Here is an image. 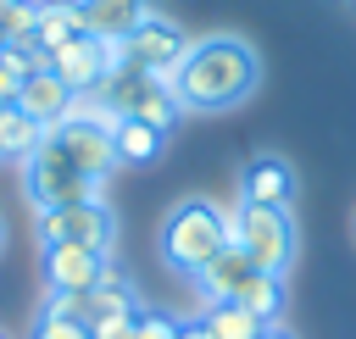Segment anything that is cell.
Here are the masks:
<instances>
[{"mask_svg":"<svg viewBox=\"0 0 356 339\" xmlns=\"http://www.w3.org/2000/svg\"><path fill=\"white\" fill-rule=\"evenodd\" d=\"M117 172L111 156V133L89 128V122H56L44 128L39 150L22 161V189L33 200V211H56V206H78V200H100L106 178Z\"/></svg>","mask_w":356,"mask_h":339,"instance_id":"obj_1","label":"cell"},{"mask_svg":"<svg viewBox=\"0 0 356 339\" xmlns=\"http://www.w3.org/2000/svg\"><path fill=\"white\" fill-rule=\"evenodd\" d=\"M256 83H261V56L239 33L189 39L184 61L172 67V94L184 111H234L256 94Z\"/></svg>","mask_w":356,"mask_h":339,"instance_id":"obj_2","label":"cell"},{"mask_svg":"<svg viewBox=\"0 0 356 339\" xmlns=\"http://www.w3.org/2000/svg\"><path fill=\"white\" fill-rule=\"evenodd\" d=\"M217 211H222V222H228V239L250 256L256 272L284 278V272L295 267L300 228H295V211H289V206H245V200H222Z\"/></svg>","mask_w":356,"mask_h":339,"instance_id":"obj_3","label":"cell"},{"mask_svg":"<svg viewBox=\"0 0 356 339\" xmlns=\"http://www.w3.org/2000/svg\"><path fill=\"white\" fill-rule=\"evenodd\" d=\"M228 222L217 211V200H178L167 217H161V261L178 272V278H195L206 261H217L228 250Z\"/></svg>","mask_w":356,"mask_h":339,"instance_id":"obj_4","label":"cell"},{"mask_svg":"<svg viewBox=\"0 0 356 339\" xmlns=\"http://www.w3.org/2000/svg\"><path fill=\"white\" fill-rule=\"evenodd\" d=\"M100 100H106L117 117H139V122H156V128H172L178 111H184L178 94H172V83L156 78V72H145V67L111 72V78L100 83Z\"/></svg>","mask_w":356,"mask_h":339,"instance_id":"obj_5","label":"cell"},{"mask_svg":"<svg viewBox=\"0 0 356 339\" xmlns=\"http://www.w3.org/2000/svg\"><path fill=\"white\" fill-rule=\"evenodd\" d=\"M39 245H83L111 256L117 250V211L106 200H78V206H56L39 217Z\"/></svg>","mask_w":356,"mask_h":339,"instance_id":"obj_6","label":"cell"},{"mask_svg":"<svg viewBox=\"0 0 356 339\" xmlns=\"http://www.w3.org/2000/svg\"><path fill=\"white\" fill-rule=\"evenodd\" d=\"M122 44H128V67H145V72H156V78H167V83H172V67H178L184 50H189L184 28H178L167 11H156L150 22H139Z\"/></svg>","mask_w":356,"mask_h":339,"instance_id":"obj_7","label":"cell"},{"mask_svg":"<svg viewBox=\"0 0 356 339\" xmlns=\"http://www.w3.org/2000/svg\"><path fill=\"white\" fill-rule=\"evenodd\" d=\"M50 72H56L72 94H100V83L111 78L106 50H100V39H89V33H72L67 44H56V50H50Z\"/></svg>","mask_w":356,"mask_h":339,"instance_id":"obj_8","label":"cell"},{"mask_svg":"<svg viewBox=\"0 0 356 339\" xmlns=\"http://www.w3.org/2000/svg\"><path fill=\"white\" fill-rule=\"evenodd\" d=\"M239 200L245 206H289L295 200V167L273 150H256L245 156L239 167Z\"/></svg>","mask_w":356,"mask_h":339,"instance_id":"obj_9","label":"cell"},{"mask_svg":"<svg viewBox=\"0 0 356 339\" xmlns=\"http://www.w3.org/2000/svg\"><path fill=\"white\" fill-rule=\"evenodd\" d=\"M111 272V256L83 250V245H44V289H95Z\"/></svg>","mask_w":356,"mask_h":339,"instance_id":"obj_10","label":"cell"},{"mask_svg":"<svg viewBox=\"0 0 356 339\" xmlns=\"http://www.w3.org/2000/svg\"><path fill=\"white\" fill-rule=\"evenodd\" d=\"M78 11H83L89 39H128L139 22L161 11V0H78Z\"/></svg>","mask_w":356,"mask_h":339,"instance_id":"obj_11","label":"cell"},{"mask_svg":"<svg viewBox=\"0 0 356 339\" xmlns=\"http://www.w3.org/2000/svg\"><path fill=\"white\" fill-rule=\"evenodd\" d=\"M11 106H22L39 128H56L61 117H67V106H72V89L50 72V67H39V72H28L22 78V89H17V100Z\"/></svg>","mask_w":356,"mask_h":339,"instance_id":"obj_12","label":"cell"},{"mask_svg":"<svg viewBox=\"0 0 356 339\" xmlns=\"http://www.w3.org/2000/svg\"><path fill=\"white\" fill-rule=\"evenodd\" d=\"M250 272H256V267H250V256H245L239 245H228V250H222L217 261H206L189 283H195V295H200L206 306H217V300H234V295L245 289V278H250Z\"/></svg>","mask_w":356,"mask_h":339,"instance_id":"obj_13","label":"cell"},{"mask_svg":"<svg viewBox=\"0 0 356 339\" xmlns=\"http://www.w3.org/2000/svg\"><path fill=\"white\" fill-rule=\"evenodd\" d=\"M161 144H167V128H156V122H139V117H117L111 122V156H117V167H150L161 156Z\"/></svg>","mask_w":356,"mask_h":339,"instance_id":"obj_14","label":"cell"},{"mask_svg":"<svg viewBox=\"0 0 356 339\" xmlns=\"http://www.w3.org/2000/svg\"><path fill=\"white\" fill-rule=\"evenodd\" d=\"M72 33H83L78 0H39V6H33V39H39V50H56V44H67Z\"/></svg>","mask_w":356,"mask_h":339,"instance_id":"obj_15","label":"cell"},{"mask_svg":"<svg viewBox=\"0 0 356 339\" xmlns=\"http://www.w3.org/2000/svg\"><path fill=\"white\" fill-rule=\"evenodd\" d=\"M39 139H44V128H39L22 106H0V156L28 161V156L39 150Z\"/></svg>","mask_w":356,"mask_h":339,"instance_id":"obj_16","label":"cell"},{"mask_svg":"<svg viewBox=\"0 0 356 339\" xmlns=\"http://www.w3.org/2000/svg\"><path fill=\"white\" fill-rule=\"evenodd\" d=\"M250 317H261V322H278V311H284V278H273V272H250L245 278V289L234 295Z\"/></svg>","mask_w":356,"mask_h":339,"instance_id":"obj_17","label":"cell"},{"mask_svg":"<svg viewBox=\"0 0 356 339\" xmlns=\"http://www.w3.org/2000/svg\"><path fill=\"white\" fill-rule=\"evenodd\" d=\"M200 322H206L217 339H256V333L267 328V322H261V317H250L239 300H217V306H206V311H200Z\"/></svg>","mask_w":356,"mask_h":339,"instance_id":"obj_18","label":"cell"},{"mask_svg":"<svg viewBox=\"0 0 356 339\" xmlns=\"http://www.w3.org/2000/svg\"><path fill=\"white\" fill-rule=\"evenodd\" d=\"M0 44H39L33 39V6L28 0H0Z\"/></svg>","mask_w":356,"mask_h":339,"instance_id":"obj_19","label":"cell"},{"mask_svg":"<svg viewBox=\"0 0 356 339\" xmlns=\"http://www.w3.org/2000/svg\"><path fill=\"white\" fill-rule=\"evenodd\" d=\"M134 339H178V317H167V311H156V306H139Z\"/></svg>","mask_w":356,"mask_h":339,"instance_id":"obj_20","label":"cell"},{"mask_svg":"<svg viewBox=\"0 0 356 339\" xmlns=\"http://www.w3.org/2000/svg\"><path fill=\"white\" fill-rule=\"evenodd\" d=\"M134 317H139V306L134 311H111V317H100L89 328V339H134Z\"/></svg>","mask_w":356,"mask_h":339,"instance_id":"obj_21","label":"cell"},{"mask_svg":"<svg viewBox=\"0 0 356 339\" xmlns=\"http://www.w3.org/2000/svg\"><path fill=\"white\" fill-rule=\"evenodd\" d=\"M33 339H89V328H78V322H67V317H50V311H39V328H33Z\"/></svg>","mask_w":356,"mask_h":339,"instance_id":"obj_22","label":"cell"},{"mask_svg":"<svg viewBox=\"0 0 356 339\" xmlns=\"http://www.w3.org/2000/svg\"><path fill=\"white\" fill-rule=\"evenodd\" d=\"M178 339H217V333H211V328L195 317V322H178Z\"/></svg>","mask_w":356,"mask_h":339,"instance_id":"obj_23","label":"cell"},{"mask_svg":"<svg viewBox=\"0 0 356 339\" xmlns=\"http://www.w3.org/2000/svg\"><path fill=\"white\" fill-rule=\"evenodd\" d=\"M256 339H295V333H289V328H278V322H267V328H261Z\"/></svg>","mask_w":356,"mask_h":339,"instance_id":"obj_24","label":"cell"},{"mask_svg":"<svg viewBox=\"0 0 356 339\" xmlns=\"http://www.w3.org/2000/svg\"><path fill=\"white\" fill-rule=\"evenodd\" d=\"M0 250H6V222H0Z\"/></svg>","mask_w":356,"mask_h":339,"instance_id":"obj_25","label":"cell"},{"mask_svg":"<svg viewBox=\"0 0 356 339\" xmlns=\"http://www.w3.org/2000/svg\"><path fill=\"white\" fill-rule=\"evenodd\" d=\"M0 339H11V333H6V328H0Z\"/></svg>","mask_w":356,"mask_h":339,"instance_id":"obj_26","label":"cell"},{"mask_svg":"<svg viewBox=\"0 0 356 339\" xmlns=\"http://www.w3.org/2000/svg\"><path fill=\"white\" fill-rule=\"evenodd\" d=\"M28 6H39V0H28Z\"/></svg>","mask_w":356,"mask_h":339,"instance_id":"obj_27","label":"cell"}]
</instances>
